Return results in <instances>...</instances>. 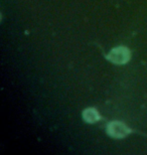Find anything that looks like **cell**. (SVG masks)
I'll return each instance as SVG.
<instances>
[{
    "label": "cell",
    "mask_w": 147,
    "mask_h": 155,
    "mask_svg": "<svg viewBox=\"0 0 147 155\" xmlns=\"http://www.w3.org/2000/svg\"><path fill=\"white\" fill-rule=\"evenodd\" d=\"M83 118L86 122L88 123H94L100 120L99 112L95 108H88L83 112Z\"/></svg>",
    "instance_id": "3957f363"
},
{
    "label": "cell",
    "mask_w": 147,
    "mask_h": 155,
    "mask_svg": "<svg viewBox=\"0 0 147 155\" xmlns=\"http://www.w3.org/2000/svg\"><path fill=\"white\" fill-rule=\"evenodd\" d=\"M107 58L112 63L117 64H126L130 60V51L125 46H118L109 52L107 54Z\"/></svg>",
    "instance_id": "6da1fadb"
},
{
    "label": "cell",
    "mask_w": 147,
    "mask_h": 155,
    "mask_svg": "<svg viewBox=\"0 0 147 155\" xmlns=\"http://www.w3.org/2000/svg\"><path fill=\"white\" fill-rule=\"evenodd\" d=\"M107 132L114 138H123L131 132V130L121 122H111L107 126Z\"/></svg>",
    "instance_id": "7a4b0ae2"
}]
</instances>
